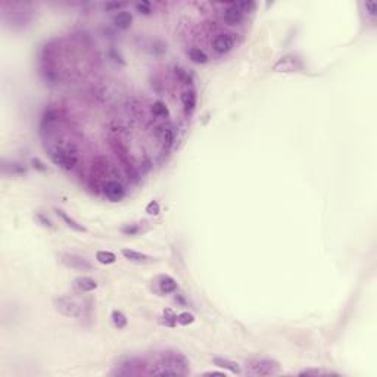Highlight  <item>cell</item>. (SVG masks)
<instances>
[{
  "label": "cell",
  "instance_id": "30",
  "mask_svg": "<svg viewBox=\"0 0 377 377\" xmlns=\"http://www.w3.org/2000/svg\"><path fill=\"white\" fill-rule=\"evenodd\" d=\"M36 220H37L43 227L53 229V223H52V220L47 217V215H44V214H41V212H36Z\"/></svg>",
  "mask_w": 377,
  "mask_h": 377
},
{
  "label": "cell",
  "instance_id": "25",
  "mask_svg": "<svg viewBox=\"0 0 377 377\" xmlns=\"http://www.w3.org/2000/svg\"><path fill=\"white\" fill-rule=\"evenodd\" d=\"M111 320H112L114 326H115L117 329H126L127 324H128V320H127L126 314L121 312V311H118V309H114V311L111 312Z\"/></svg>",
  "mask_w": 377,
  "mask_h": 377
},
{
  "label": "cell",
  "instance_id": "22",
  "mask_svg": "<svg viewBox=\"0 0 377 377\" xmlns=\"http://www.w3.org/2000/svg\"><path fill=\"white\" fill-rule=\"evenodd\" d=\"M3 168V173L6 174H12V176H22V174H27V167L24 164H19V162H3L2 165Z\"/></svg>",
  "mask_w": 377,
  "mask_h": 377
},
{
  "label": "cell",
  "instance_id": "24",
  "mask_svg": "<svg viewBox=\"0 0 377 377\" xmlns=\"http://www.w3.org/2000/svg\"><path fill=\"white\" fill-rule=\"evenodd\" d=\"M277 72H293L296 70V64L295 61L289 59V58H282L273 68Z\"/></svg>",
  "mask_w": 377,
  "mask_h": 377
},
{
  "label": "cell",
  "instance_id": "23",
  "mask_svg": "<svg viewBox=\"0 0 377 377\" xmlns=\"http://www.w3.org/2000/svg\"><path fill=\"white\" fill-rule=\"evenodd\" d=\"M96 259L99 264L103 265H111L117 262V255L111 251H97L96 252Z\"/></svg>",
  "mask_w": 377,
  "mask_h": 377
},
{
  "label": "cell",
  "instance_id": "1",
  "mask_svg": "<svg viewBox=\"0 0 377 377\" xmlns=\"http://www.w3.org/2000/svg\"><path fill=\"white\" fill-rule=\"evenodd\" d=\"M47 155L56 167L64 171H71L78 165V150L71 142H56L47 147Z\"/></svg>",
  "mask_w": 377,
  "mask_h": 377
},
{
  "label": "cell",
  "instance_id": "28",
  "mask_svg": "<svg viewBox=\"0 0 377 377\" xmlns=\"http://www.w3.org/2000/svg\"><path fill=\"white\" fill-rule=\"evenodd\" d=\"M195 320H196L195 315L192 312H187V311L180 312L177 315V323H179V324H181V326H189V324H192V323H195Z\"/></svg>",
  "mask_w": 377,
  "mask_h": 377
},
{
  "label": "cell",
  "instance_id": "35",
  "mask_svg": "<svg viewBox=\"0 0 377 377\" xmlns=\"http://www.w3.org/2000/svg\"><path fill=\"white\" fill-rule=\"evenodd\" d=\"M323 374H327V373L321 371V370H317V368H306V370L299 373V376H323Z\"/></svg>",
  "mask_w": 377,
  "mask_h": 377
},
{
  "label": "cell",
  "instance_id": "37",
  "mask_svg": "<svg viewBox=\"0 0 377 377\" xmlns=\"http://www.w3.org/2000/svg\"><path fill=\"white\" fill-rule=\"evenodd\" d=\"M203 376H220V377H226V371H206L203 373Z\"/></svg>",
  "mask_w": 377,
  "mask_h": 377
},
{
  "label": "cell",
  "instance_id": "10",
  "mask_svg": "<svg viewBox=\"0 0 377 377\" xmlns=\"http://www.w3.org/2000/svg\"><path fill=\"white\" fill-rule=\"evenodd\" d=\"M155 134L159 140V143L162 144V147L165 150H168L174 142H176V131H174V127L168 123H162V124H158L155 127Z\"/></svg>",
  "mask_w": 377,
  "mask_h": 377
},
{
  "label": "cell",
  "instance_id": "13",
  "mask_svg": "<svg viewBox=\"0 0 377 377\" xmlns=\"http://www.w3.org/2000/svg\"><path fill=\"white\" fill-rule=\"evenodd\" d=\"M181 105H183V111L187 117H190L193 114V111L196 109V103H197V94L193 89H187L181 93L180 96Z\"/></svg>",
  "mask_w": 377,
  "mask_h": 377
},
{
  "label": "cell",
  "instance_id": "36",
  "mask_svg": "<svg viewBox=\"0 0 377 377\" xmlns=\"http://www.w3.org/2000/svg\"><path fill=\"white\" fill-rule=\"evenodd\" d=\"M31 164H33V167L36 168V170H38V171H46L47 170V167H46V164L43 162V161H40L38 158H33L31 159Z\"/></svg>",
  "mask_w": 377,
  "mask_h": 377
},
{
  "label": "cell",
  "instance_id": "16",
  "mask_svg": "<svg viewBox=\"0 0 377 377\" xmlns=\"http://www.w3.org/2000/svg\"><path fill=\"white\" fill-rule=\"evenodd\" d=\"M74 286L81 293H89L97 289V282L89 276H80L74 280Z\"/></svg>",
  "mask_w": 377,
  "mask_h": 377
},
{
  "label": "cell",
  "instance_id": "5",
  "mask_svg": "<svg viewBox=\"0 0 377 377\" xmlns=\"http://www.w3.org/2000/svg\"><path fill=\"white\" fill-rule=\"evenodd\" d=\"M53 304H55V309L65 317L80 318L84 315V305H81L75 298H71L68 295L55 298Z\"/></svg>",
  "mask_w": 377,
  "mask_h": 377
},
{
  "label": "cell",
  "instance_id": "15",
  "mask_svg": "<svg viewBox=\"0 0 377 377\" xmlns=\"http://www.w3.org/2000/svg\"><path fill=\"white\" fill-rule=\"evenodd\" d=\"M121 253H123V256H124L127 261L134 262V264H150V262L155 261L153 256H150V255H147V253H144V252L134 251V249H127V248H126V249L121 251Z\"/></svg>",
  "mask_w": 377,
  "mask_h": 377
},
{
  "label": "cell",
  "instance_id": "12",
  "mask_svg": "<svg viewBox=\"0 0 377 377\" xmlns=\"http://www.w3.org/2000/svg\"><path fill=\"white\" fill-rule=\"evenodd\" d=\"M108 171H109V161H108L102 155L93 158V162H91V180L96 179V181H97L102 177H106Z\"/></svg>",
  "mask_w": 377,
  "mask_h": 377
},
{
  "label": "cell",
  "instance_id": "27",
  "mask_svg": "<svg viewBox=\"0 0 377 377\" xmlns=\"http://www.w3.org/2000/svg\"><path fill=\"white\" fill-rule=\"evenodd\" d=\"M162 318H164V323L167 326H170V327H173V326H176L177 324V314L171 309V308H167V309H164V312H162Z\"/></svg>",
  "mask_w": 377,
  "mask_h": 377
},
{
  "label": "cell",
  "instance_id": "8",
  "mask_svg": "<svg viewBox=\"0 0 377 377\" xmlns=\"http://www.w3.org/2000/svg\"><path fill=\"white\" fill-rule=\"evenodd\" d=\"M103 196L109 202H120L126 197V189L118 180H106L102 186Z\"/></svg>",
  "mask_w": 377,
  "mask_h": 377
},
{
  "label": "cell",
  "instance_id": "29",
  "mask_svg": "<svg viewBox=\"0 0 377 377\" xmlns=\"http://www.w3.org/2000/svg\"><path fill=\"white\" fill-rule=\"evenodd\" d=\"M176 75H177V78H179L183 84H187V86L192 84V75L189 74V71H186V70L177 67V68H176Z\"/></svg>",
  "mask_w": 377,
  "mask_h": 377
},
{
  "label": "cell",
  "instance_id": "19",
  "mask_svg": "<svg viewBox=\"0 0 377 377\" xmlns=\"http://www.w3.org/2000/svg\"><path fill=\"white\" fill-rule=\"evenodd\" d=\"M133 24V15L128 11H120L114 17V25L118 30H128Z\"/></svg>",
  "mask_w": 377,
  "mask_h": 377
},
{
  "label": "cell",
  "instance_id": "31",
  "mask_svg": "<svg viewBox=\"0 0 377 377\" xmlns=\"http://www.w3.org/2000/svg\"><path fill=\"white\" fill-rule=\"evenodd\" d=\"M121 232L126 236H136L137 233H140V227L137 224H127L126 227L121 229Z\"/></svg>",
  "mask_w": 377,
  "mask_h": 377
},
{
  "label": "cell",
  "instance_id": "9",
  "mask_svg": "<svg viewBox=\"0 0 377 377\" xmlns=\"http://www.w3.org/2000/svg\"><path fill=\"white\" fill-rule=\"evenodd\" d=\"M146 361L139 358V357H130V358H126L120 362V367L117 368V371L114 374H118V376H131V374H136L139 371H142L143 367H146Z\"/></svg>",
  "mask_w": 377,
  "mask_h": 377
},
{
  "label": "cell",
  "instance_id": "6",
  "mask_svg": "<svg viewBox=\"0 0 377 377\" xmlns=\"http://www.w3.org/2000/svg\"><path fill=\"white\" fill-rule=\"evenodd\" d=\"M253 8V3H227L224 5V11L221 12V18L227 25H240L245 19L246 9Z\"/></svg>",
  "mask_w": 377,
  "mask_h": 377
},
{
  "label": "cell",
  "instance_id": "14",
  "mask_svg": "<svg viewBox=\"0 0 377 377\" xmlns=\"http://www.w3.org/2000/svg\"><path fill=\"white\" fill-rule=\"evenodd\" d=\"M156 286H158L159 292L164 293V295L174 293V292H177V289H179V285H177L176 279H173V277L168 276V274H161V276H158V279H156Z\"/></svg>",
  "mask_w": 377,
  "mask_h": 377
},
{
  "label": "cell",
  "instance_id": "33",
  "mask_svg": "<svg viewBox=\"0 0 377 377\" xmlns=\"http://www.w3.org/2000/svg\"><path fill=\"white\" fill-rule=\"evenodd\" d=\"M103 8L106 11H120L123 8H126V3H118V2H108L103 5Z\"/></svg>",
  "mask_w": 377,
  "mask_h": 377
},
{
  "label": "cell",
  "instance_id": "17",
  "mask_svg": "<svg viewBox=\"0 0 377 377\" xmlns=\"http://www.w3.org/2000/svg\"><path fill=\"white\" fill-rule=\"evenodd\" d=\"M55 212H56L58 217L67 224V227H70L71 230H74V232H77V233H86V232H87V229H86L83 224H80L77 220H74L72 217H70V215H68L64 209L55 208Z\"/></svg>",
  "mask_w": 377,
  "mask_h": 377
},
{
  "label": "cell",
  "instance_id": "32",
  "mask_svg": "<svg viewBox=\"0 0 377 377\" xmlns=\"http://www.w3.org/2000/svg\"><path fill=\"white\" fill-rule=\"evenodd\" d=\"M159 211H161V206H159V203H158L156 200H150V202L147 203V206H146V212H147L149 215H158Z\"/></svg>",
  "mask_w": 377,
  "mask_h": 377
},
{
  "label": "cell",
  "instance_id": "4",
  "mask_svg": "<svg viewBox=\"0 0 377 377\" xmlns=\"http://www.w3.org/2000/svg\"><path fill=\"white\" fill-rule=\"evenodd\" d=\"M246 371L252 376H274L280 371V362L271 358H251L246 361Z\"/></svg>",
  "mask_w": 377,
  "mask_h": 377
},
{
  "label": "cell",
  "instance_id": "34",
  "mask_svg": "<svg viewBox=\"0 0 377 377\" xmlns=\"http://www.w3.org/2000/svg\"><path fill=\"white\" fill-rule=\"evenodd\" d=\"M364 6H365L368 15H370L371 18H374V17L377 15V3H376V2H365Z\"/></svg>",
  "mask_w": 377,
  "mask_h": 377
},
{
  "label": "cell",
  "instance_id": "7",
  "mask_svg": "<svg viewBox=\"0 0 377 377\" xmlns=\"http://www.w3.org/2000/svg\"><path fill=\"white\" fill-rule=\"evenodd\" d=\"M59 261L67 268H71V270H75V271H91L93 270V264L86 256L78 255V253L64 252L59 255Z\"/></svg>",
  "mask_w": 377,
  "mask_h": 377
},
{
  "label": "cell",
  "instance_id": "18",
  "mask_svg": "<svg viewBox=\"0 0 377 377\" xmlns=\"http://www.w3.org/2000/svg\"><path fill=\"white\" fill-rule=\"evenodd\" d=\"M150 112H152V115L155 118H159V120L170 118V109H168V106L162 100H155L150 105Z\"/></svg>",
  "mask_w": 377,
  "mask_h": 377
},
{
  "label": "cell",
  "instance_id": "3",
  "mask_svg": "<svg viewBox=\"0 0 377 377\" xmlns=\"http://www.w3.org/2000/svg\"><path fill=\"white\" fill-rule=\"evenodd\" d=\"M189 359L179 351H164L159 354L158 358V364L153 368H159V367H167L171 368L177 373V376H184L189 373Z\"/></svg>",
  "mask_w": 377,
  "mask_h": 377
},
{
  "label": "cell",
  "instance_id": "20",
  "mask_svg": "<svg viewBox=\"0 0 377 377\" xmlns=\"http://www.w3.org/2000/svg\"><path fill=\"white\" fill-rule=\"evenodd\" d=\"M214 364L217 365V367H220V368H224V370H227V371L233 373V374H240V371H242L240 365H239L237 362H234V361L229 359V358L215 357V358H214Z\"/></svg>",
  "mask_w": 377,
  "mask_h": 377
},
{
  "label": "cell",
  "instance_id": "21",
  "mask_svg": "<svg viewBox=\"0 0 377 377\" xmlns=\"http://www.w3.org/2000/svg\"><path fill=\"white\" fill-rule=\"evenodd\" d=\"M187 56L196 65H203V64H206L209 61L206 52L203 49H200V47H190L187 50Z\"/></svg>",
  "mask_w": 377,
  "mask_h": 377
},
{
  "label": "cell",
  "instance_id": "11",
  "mask_svg": "<svg viewBox=\"0 0 377 377\" xmlns=\"http://www.w3.org/2000/svg\"><path fill=\"white\" fill-rule=\"evenodd\" d=\"M234 47V37L230 33H218L212 40V49L218 55H226Z\"/></svg>",
  "mask_w": 377,
  "mask_h": 377
},
{
  "label": "cell",
  "instance_id": "2",
  "mask_svg": "<svg viewBox=\"0 0 377 377\" xmlns=\"http://www.w3.org/2000/svg\"><path fill=\"white\" fill-rule=\"evenodd\" d=\"M109 146H111L112 152L115 153L117 159L120 161V164H121L126 176L128 177V180H131L133 183H137L139 181V173H137V168L133 162L131 155H130L127 146L118 137L109 139Z\"/></svg>",
  "mask_w": 377,
  "mask_h": 377
},
{
  "label": "cell",
  "instance_id": "26",
  "mask_svg": "<svg viewBox=\"0 0 377 377\" xmlns=\"http://www.w3.org/2000/svg\"><path fill=\"white\" fill-rule=\"evenodd\" d=\"M134 8H136V11H137L139 14L146 15V17H149V15L153 14V6H152V3H150V2H146V0H142V2L134 3Z\"/></svg>",
  "mask_w": 377,
  "mask_h": 377
}]
</instances>
